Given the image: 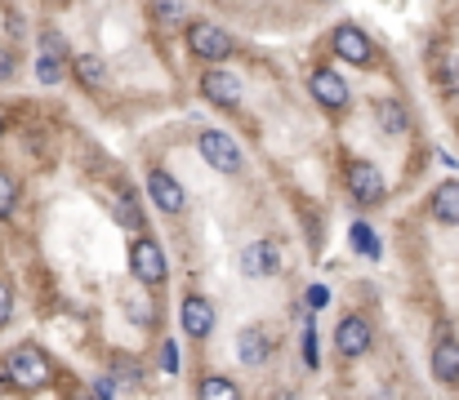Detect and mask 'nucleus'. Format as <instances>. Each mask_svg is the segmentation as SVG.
Wrapping results in <instances>:
<instances>
[{"label": "nucleus", "mask_w": 459, "mask_h": 400, "mask_svg": "<svg viewBox=\"0 0 459 400\" xmlns=\"http://www.w3.org/2000/svg\"><path fill=\"white\" fill-rule=\"evenodd\" d=\"M178 320H183V334L187 338H210V329H214V302L210 298H201V294H187L183 302H178Z\"/></svg>", "instance_id": "obj_10"}, {"label": "nucleus", "mask_w": 459, "mask_h": 400, "mask_svg": "<svg viewBox=\"0 0 459 400\" xmlns=\"http://www.w3.org/2000/svg\"><path fill=\"white\" fill-rule=\"evenodd\" d=\"M196 396L201 400H232L237 396V383H228V379H201V383H196Z\"/></svg>", "instance_id": "obj_24"}, {"label": "nucleus", "mask_w": 459, "mask_h": 400, "mask_svg": "<svg viewBox=\"0 0 459 400\" xmlns=\"http://www.w3.org/2000/svg\"><path fill=\"white\" fill-rule=\"evenodd\" d=\"M429 365H433V379H437V383H446V387H455L459 383V343L451 338V334H442V338L433 343Z\"/></svg>", "instance_id": "obj_14"}, {"label": "nucleus", "mask_w": 459, "mask_h": 400, "mask_svg": "<svg viewBox=\"0 0 459 400\" xmlns=\"http://www.w3.org/2000/svg\"><path fill=\"white\" fill-rule=\"evenodd\" d=\"M72 76H76V85L90 89V94H103L108 81H112V72H108V63H103L99 54H72Z\"/></svg>", "instance_id": "obj_13"}, {"label": "nucleus", "mask_w": 459, "mask_h": 400, "mask_svg": "<svg viewBox=\"0 0 459 400\" xmlns=\"http://www.w3.org/2000/svg\"><path fill=\"white\" fill-rule=\"evenodd\" d=\"M112 214L121 218L126 232H143V214H139V205H134V196H130L126 187H117V196H112Z\"/></svg>", "instance_id": "obj_18"}, {"label": "nucleus", "mask_w": 459, "mask_h": 400, "mask_svg": "<svg viewBox=\"0 0 459 400\" xmlns=\"http://www.w3.org/2000/svg\"><path fill=\"white\" fill-rule=\"evenodd\" d=\"M375 121H379V130L388 133V138L411 130V112H406L397 98H379V103H375Z\"/></svg>", "instance_id": "obj_15"}, {"label": "nucleus", "mask_w": 459, "mask_h": 400, "mask_svg": "<svg viewBox=\"0 0 459 400\" xmlns=\"http://www.w3.org/2000/svg\"><path fill=\"white\" fill-rule=\"evenodd\" d=\"M437 85H442L446 94H459V58L455 54H446V58L437 63Z\"/></svg>", "instance_id": "obj_25"}, {"label": "nucleus", "mask_w": 459, "mask_h": 400, "mask_svg": "<svg viewBox=\"0 0 459 400\" xmlns=\"http://www.w3.org/2000/svg\"><path fill=\"white\" fill-rule=\"evenodd\" d=\"M196 151H201V160H205L210 169H219V174H237V169H241V147L232 142V133L201 130V138H196Z\"/></svg>", "instance_id": "obj_3"}, {"label": "nucleus", "mask_w": 459, "mask_h": 400, "mask_svg": "<svg viewBox=\"0 0 459 400\" xmlns=\"http://www.w3.org/2000/svg\"><path fill=\"white\" fill-rule=\"evenodd\" d=\"M268 352H273V343H268L264 329H241V338H237V356H241V365H264Z\"/></svg>", "instance_id": "obj_17"}, {"label": "nucleus", "mask_w": 459, "mask_h": 400, "mask_svg": "<svg viewBox=\"0 0 459 400\" xmlns=\"http://www.w3.org/2000/svg\"><path fill=\"white\" fill-rule=\"evenodd\" d=\"M148 196H152V205L160 214H183V209H187L183 183H178L174 174H165V169H148Z\"/></svg>", "instance_id": "obj_8"}, {"label": "nucleus", "mask_w": 459, "mask_h": 400, "mask_svg": "<svg viewBox=\"0 0 459 400\" xmlns=\"http://www.w3.org/2000/svg\"><path fill=\"white\" fill-rule=\"evenodd\" d=\"M201 94H205L214 107L232 112V107L241 103V81H237L232 72H223V67H210V72L201 76Z\"/></svg>", "instance_id": "obj_12"}, {"label": "nucleus", "mask_w": 459, "mask_h": 400, "mask_svg": "<svg viewBox=\"0 0 459 400\" xmlns=\"http://www.w3.org/2000/svg\"><path fill=\"white\" fill-rule=\"evenodd\" d=\"M370 338H375V329H370L366 316H343L339 329H334V352H339L343 361H357V356L370 352Z\"/></svg>", "instance_id": "obj_7"}, {"label": "nucleus", "mask_w": 459, "mask_h": 400, "mask_svg": "<svg viewBox=\"0 0 459 400\" xmlns=\"http://www.w3.org/2000/svg\"><path fill=\"white\" fill-rule=\"evenodd\" d=\"M94 392H99V396H117V392H121V383H117V379H99V383H94Z\"/></svg>", "instance_id": "obj_32"}, {"label": "nucleus", "mask_w": 459, "mask_h": 400, "mask_svg": "<svg viewBox=\"0 0 459 400\" xmlns=\"http://www.w3.org/2000/svg\"><path fill=\"white\" fill-rule=\"evenodd\" d=\"M304 361L316 370V329H312V325L304 329Z\"/></svg>", "instance_id": "obj_28"}, {"label": "nucleus", "mask_w": 459, "mask_h": 400, "mask_svg": "<svg viewBox=\"0 0 459 400\" xmlns=\"http://www.w3.org/2000/svg\"><path fill=\"white\" fill-rule=\"evenodd\" d=\"M4 379L18 387V392H40L49 383V356L36 347V343H18L9 356H4Z\"/></svg>", "instance_id": "obj_1"}, {"label": "nucleus", "mask_w": 459, "mask_h": 400, "mask_svg": "<svg viewBox=\"0 0 459 400\" xmlns=\"http://www.w3.org/2000/svg\"><path fill=\"white\" fill-rule=\"evenodd\" d=\"M307 89H312V98L325 107V112H343L348 107V85H343V76L339 72H330V67H316L312 76H307Z\"/></svg>", "instance_id": "obj_9"}, {"label": "nucleus", "mask_w": 459, "mask_h": 400, "mask_svg": "<svg viewBox=\"0 0 459 400\" xmlns=\"http://www.w3.org/2000/svg\"><path fill=\"white\" fill-rule=\"evenodd\" d=\"M67 67H72V58H45V54H36V76L45 85H58L67 76Z\"/></svg>", "instance_id": "obj_20"}, {"label": "nucleus", "mask_w": 459, "mask_h": 400, "mask_svg": "<svg viewBox=\"0 0 459 400\" xmlns=\"http://www.w3.org/2000/svg\"><path fill=\"white\" fill-rule=\"evenodd\" d=\"M112 374H117V383H121V387H143V365H139V361L117 356V361H112Z\"/></svg>", "instance_id": "obj_21"}, {"label": "nucleus", "mask_w": 459, "mask_h": 400, "mask_svg": "<svg viewBox=\"0 0 459 400\" xmlns=\"http://www.w3.org/2000/svg\"><path fill=\"white\" fill-rule=\"evenodd\" d=\"M0 379H4V365H0Z\"/></svg>", "instance_id": "obj_33"}, {"label": "nucleus", "mask_w": 459, "mask_h": 400, "mask_svg": "<svg viewBox=\"0 0 459 400\" xmlns=\"http://www.w3.org/2000/svg\"><path fill=\"white\" fill-rule=\"evenodd\" d=\"M160 365H165V374H178V352H174V343H165V352H160Z\"/></svg>", "instance_id": "obj_31"}, {"label": "nucleus", "mask_w": 459, "mask_h": 400, "mask_svg": "<svg viewBox=\"0 0 459 400\" xmlns=\"http://www.w3.org/2000/svg\"><path fill=\"white\" fill-rule=\"evenodd\" d=\"M330 49H334L343 63H352V67H370V63H375V45H370V36H366L357 22H339L334 36H330Z\"/></svg>", "instance_id": "obj_5"}, {"label": "nucleus", "mask_w": 459, "mask_h": 400, "mask_svg": "<svg viewBox=\"0 0 459 400\" xmlns=\"http://www.w3.org/2000/svg\"><path fill=\"white\" fill-rule=\"evenodd\" d=\"M18 72V58H13V49H0V81H9Z\"/></svg>", "instance_id": "obj_29"}, {"label": "nucleus", "mask_w": 459, "mask_h": 400, "mask_svg": "<svg viewBox=\"0 0 459 400\" xmlns=\"http://www.w3.org/2000/svg\"><path fill=\"white\" fill-rule=\"evenodd\" d=\"M352 250L366 254V259H379V241H375L370 223H352Z\"/></svg>", "instance_id": "obj_23"}, {"label": "nucleus", "mask_w": 459, "mask_h": 400, "mask_svg": "<svg viewBox=\"0 0 459 400\" xmlns=\"http://www.w3.org/2000/svg\"><path fill=\"white\" fill-rule=\"evenodd\" d=\"M130 271H134V280L148 285V289L165 280V254H160V245H156L152 236H139V241L130 245Z\"/></svg>", "instance_id": "obj_6"}, {"label": "nucleus", "mask_w": 459, "mask_h": 400, "mask_svg": "<svg viewBox=\"0 0 459 400\" xmlns=\"http://www.w3.org/2000/svg\"><path fill=\"white\" fill-rule=\"evenodd\" d=\"M348 191L361 200V205H379L384 196H388V183H384V174H379V165L375 160H348Z\"/></svg>", "instance_id": "obj_4"}, {"label": "nucleus", "mask_w": 459, "mask_h": 400, "mask_svg": "<svg viewBox=\"0 0 459 400\" xmlns=\"http://www.w3.org/2000/svg\"><path fill=\"white\" fill-rule=\"evenodd\" d=\"M187 49H192L201 63H228L237 45H232V36H228L219 22L196 18V22H187Z\"/></svg>", "instance_id": "obj_2"}, {"label": "nucleus", "mask_w": 459, "mask_h": 400, "mask_svg": "<svg viewBox=\"0 0 459 400\" xmlns=\"http://www.w3.org/2000/svg\"><path fill=\"white\" fill-rule=\"evenodd\" d=\"M152 18H156V27H183L187 0H152Z\"/></svg>", "instance_id": "obj_19"}, {"label": "nucleus", "mask_w": 459, "mask_h": 400, "mask_svg": "<svg viewBox=\"0 0 459 400\" xmlns=\"http://www.w3.org/2000/svg\"><path fill=\"white\" fill-rule=\"evenodd\" d=\"M325 302H330V289L325 285H312L307 289V307H325Z\"/></svg>", "instance_id": "obj_30"}, {"label": "nucleus", "mask_w": 459, "mask_h": 400, "mask_svg": "<svg viewBox=\"0 0 459 400\" xmlns=\"http://www.w3.org/2000/svg\"><path fill=\"white\" fill-rule=\"evenodd\" d=\"M0 133H4V121H0Z\"/></svg>", "instance_id": "obj_34"}, {"label": "nucleus", "mask_w": 459, "mask_h": 400, "mask_svg": "<svg viewBox=\"0 0 459 400\" xmlns=\"http://www.w3.org/2000/svg\"><path fill=\"white\" fill-rule=\"evenodd\" d=\"M40 54H45V58H72L63 31H40Z\"/></svg>", "instance_id": "obj_26"}, {"label": "nucleus", "mask_w": 459, "mask_h": 400, "mask_svg": "<svg viewBox=\"0 0 459 400\" xmlns=\"http://www.w3.org/2000/svg\"><path fill=\"white\" fill-rule=\"evenodd\" d=\"M433 218L437 223H446V227H459V183H442V187H433Z\"/></svg>", "instance_id": "obj_16"}, {"label": "nucleus", "mask_w": 459, "mask_h": 400, "mask_svg": "<svg viewBox=\"0 0 459 400\" xmlns=\"http://www.w3.org/2000/svg\"><path fill=\"white\" fill-rule=\"evenodd\" d=\"M13 209H18V178L0 169V223L13 218Z\"/></svg>", "instance_id": "obj_22"}, {"label": "nucleus", "mask_w": 459, "mask_h": 400, "mask_svg": "<svg viewBox=\"0 0 459 400\" xmlns=\"http://www.w3.org/2000/svg\"><path fill=\"white\" fill-rule=\"evenodd\" d=\"M241 276H250V280H268V276H277L281 271V254H277V245L273 241H255V245H246L241 250Z\"/></svg>", "instance_id": "obj_11"}, {"label": "nucleus", "mask_w": 459, "mask_h": 400, "mask_svg": "<svg viewBox=\"0 0 459 400\" xmlns=\"http://www.w3.org/2000/svg\"><path fill=\"white\" fill-rule=\"evenodd\" d=\"M9 316H13V285L0 280V329L9 325Z\"/></svg>", "instance_id": "obj_27"}]
</instances>
